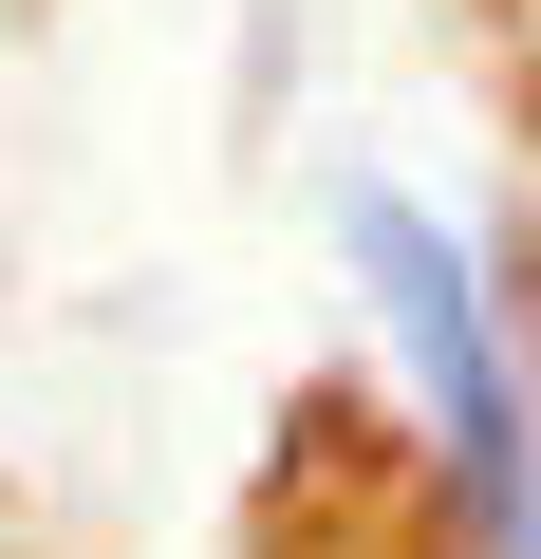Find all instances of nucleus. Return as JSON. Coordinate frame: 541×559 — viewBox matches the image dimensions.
<instances>
[{"label":"nucleus","instance_id":"nucleus-1","mask_svg":"<svg viewBox=\"0 0 541 559\" xmlns=\"http://www.w3.org/2000/svg\"><path fill=\"white\" fill-rule=\"evenodd\" d=\"M355 261H374V299H392V336H411V373H430V411H448V448H467V503L522 522V411H504V373H485L467 261H448L411 205H355Z\"/></svg>","mask_w":541,"mask_h":559}]
</instances>
